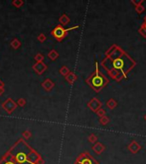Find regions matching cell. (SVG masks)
Listing matches in <instances>:
<instances>
[{
    "label": "cell",
    "mask_w": 146,
    "mask_h": 164,
    "mask_svg": "<svg viewBox=\"0 0 146 164\" xmlns=\"http://www.w3.org/2000/svg\"><path fill=\"white\" fill-rule=\"evenodd\" d=\"M86 84L92 88L94 91L100 92L110 82L109 79L98 69V62L95 63V71L91 73L86 80Z\"/></svg>",
    "instance_id": "cell-1"
},
{
    "label": "cell",
    "mask_w": 146,
    "mask_h": 164,
    "mask_svg": "<svg viewBox=\"0 0 146 164\" xmlns=\"http://www.w3.org/2000/svg\"><path fill=\"white\" fill-rule=\"evenodd\" d=\"M79 27H80V26L78 25V26H74L73 27H70L69 29H65L62 25H58V26H56L55 28L52 30L51 34H52V36L54 37L57 41H62L65 37L67 36V34H68V33L69 31L77 29Z\"/></svg>",
    "instance_id": "cell-2"
},
{
    "label": "cell",
    "mask_w": 146,
    "mask_h": 164,
    "mask_svg": "<svg viewBox=\"0 0 146 164\" xmlns=\"http://www.w3.org/2000/svg\"><path fill=\"white\" fill-rule=\"evenodd\" d=\"M73 164H99V162L97 161L88 151H85L78 156Z\"/></svg>",
    "instance_id": "cell-3"
},
{
    "label": "cell",
    "mask_w": 146,
    "mask_h": 164,
    "mask_svg": "<svg viewBox=\"0 0 146 164\" xmlns=\"http://www.w3.org/2000/svg\"><path fill=\"white\" fill-rule=\"evenodd\" d=\"M103 106V104L102 102L97 98V97H93L91 98V100L87 103V107L88 109H90L94 113H97L98 111V109H100Z\"/></svg>",
    "instance_id": "cell-4"
},
{
    "label": "cell",
    "mask_w": 146,
    "mask_h": 164,
    "mask_svg": "<svg viewBox=\"0 0 146 164\" xmlns=\"http://www.w3.org/2000/svg\"><path fill=\"white\" fill-rule=\"evenodd\" d=\"M127 149L132 154H137L142 149V146L140 145L136 140H132L127 145Z\"/></svg>",
    "instance_id": "cell-5"
},
{
    "label": "cell",
    "mask_w": 146,
    "mask_h": 164,
    "mask_svg": "<svg viewBox=\"0 0 146 164\" xmlns=\"http://www.w3.org/2000/svg\"><path fill=\"white\" fill-rule=\"evenodd\" d=\"M105 149H106L105 146L104 145V144L101 143V142H97L96 144H94V145L91 147V150L97 155H101L105 150Z\"/></svg>",
    "instance_id": "cell-6"
},
{
    "label": "cell",
    "mask_w": 146,
    "mask_h": 164,
    "mask_svg": "<svg viewBox=\"0 0 146 164\" xmlns=\"http://www.w3.org/2000/svg\"><path fill=\"white\" fill-rule=\"evenodd\" d=\"M65 79H66V80H67L69 84L72 85V84H73V83L77 80L78 76L73 73V72H70L67 76H65Z\"/></svg>",
    "instance_id": "cell-7"
},
{
    "label": "cell",
    "mask_w": 146,
    "mask_h": 164,
    "mask_svg": "<svg viewBox=\"0 0 146 164\" xmlns=\"http://www.w3.org/2000/svg\"><path fill=\"white\" fill-rule=\"evenodd\" d=\"M106 105H107V107H108L109 109H111V110H113V109H114L116 107H117L118 103H117L116 100H114V98H110V99H109V100L107 101Z\"/></svg>",
    "instance_id": "cell-8"
},
{
    "label": "cell",
    "mask_w": 146,
    "mask_h": 164,
    "mask_svg": "<svg viewBox=\"0 0 146 164\" xmlns=\"http://www.w3.org/2000/svg\"><path fill=\"white\" fill-rule=\"evenodd\" d=\"M54 83L51 80H46L45 81V83L43 84V86L45 88V90H47V91H51L53 87H54Z\"/></svg>",
    "instance_id": "cell-9"
},
{
    "label": "cell",
    "mask_w": 146,
    "mask_h": 164,
    "mask_svg": "<svg viewBox=\"0 0 146 164\" xmlns=\"http://www.w3.org/2000/svg\"><path fill=\"white\" fill-rule=\"evenodd\" d=\"M59 21L61 22L62 25H67V24L70 21V19H69V17L66 14H64V15H62V16L59 18Z\"/></svg>",
    "instance_id": "cell-10"
},
{
    "label": "cell",
    "mask_w": 146,
    "mask_h": 164,
    "mask_svg": "<svg viewBox=\"0 0 146 164\" xmlns=\"http://www.w3.org/2000/svg\"><path fill=\"white\" fill-rule=\"evenodd\" d=\"M110 121V117H108V116H103V117H101L100 119H99V122H100V124L102 125V126H106L107 124H109Z\"/></svg>",
    "instance_id": "cell-11"
},
{
    "label": "cell",
    "mask_w": 146,
    "mask_h": 164,
    "mask_svg": "<svg viewBox=\"0 0 146 164\" xmlns=\"http://www.w3.org/2000/svg\"><path fill=\"white\" fill-rule=\"evenodd\" d=\"M88 141H89L91 144H96V143L97 142V135L94 134V133L90 134L89 137H88Z\"/></svg>",
    "instance_id": "cell-12"
},
{
    "label": "cell",
    "mask_w": 146,
    "mask_h": 164,
    "mask_svg": "<svg viewBox=\"0 0 146 164\" xmlns=\"http://www.w3.org/2000/svg\"><path fill=\"white\" fill-rule=\"evenodd\" d=\"M145 10V6H143V4H139V5L135 7V11L139 15L142 14Z\"/></svg>",
    "instance_id": "cell-13"
},
{
    "label": "cell",
    "mask_w": 146,
    "mask_h": 164,
    "mask_svg": "<svg viewBox=\"0 0 146 164\" xmlns=\"http://www.w3.org/2000/svg\"><path fill=\"white\" fill-rule=\"evenodd\" d=\"M69 73H70V72H69V68L66 67V66L62 67V69H60V73H61L62 75H63V76H67Z\"/></svg>",
    "instance_id": "cell-14"
},
{
    "label": "cell",
    "mask_w": 146,
    "mask_h": 164,
    "mask_svg": "<svg viewBox=\"0 0 146 164\" xmlns=\"http://www.w3.org/2000/svg\"><path fill=\"white\" fill-rule=\"evenodd\" d=\"M48 56H49V57H50L51 60H56V59L58 57V56H59V55H58V53L55 50H52V51H51L49 53Z\"/></svg>",
    "instance_id": "cell-15"
},
{
    "label": "cell",
    "mask_w": 146,
    "mask_h": 164,
    "mask_svg": "<svg viewBox=\"0 0 146 164\" xmlns=\"http://www.w3.org/2000/svg\"><path fill=\"white\" fill-rule=\"evenodd\" d=\"M96 114H97V115L98 117H100V118H101V117H103V116H105V115H106V111H105V110H104V109H102V108H101L100 109H98V111H97Z\"/></svg>",
    "instance_id": "cell-16"
},
{
    "label": "cell",
    "mask_w": 146,
    "mask_h": 164,
    "mask_svg": "<svg viewBox=\"0 0 146 164\" xmlns=\"http://www.w3.org/2000/svg\"><path fill=\"white\" fill-rule=\"evenodd\" d=\"M138 33H139V34H141L144 38H146V30L144 28L143 26H140V27H139V29H138Z\"/></svg>",
    "instance_id": "cell-17"
},
{
    "label": "cell",
    "mask_w": 146,
    "mask_h": 164,
    "mask_svg": "<svg viewBox=\"0 0 146 164\" xmlns=\"http://www.w3.org/2000/svg\"><path fill=\"white\" fill-rule=\"evenodd\" d=\"M144 3V0H140V1H135V0H131V3L133 4L135 7L139 5V4H142Z\"/></svg>",
    "instance_id": "cell-18"
},
{
    "label": "cell",
    "mask_w": 146,
    "mask_h": 164,
    "mask_svg": "<svg viewBox=\"0 0 146 164\" xmlns=\"http://www.w3.org/2000/svg\"><path fill=\"white\" fill-rule=\"evenodd\" d=\"M38 39L41 41V42H44V40L45 39V35L44 34H41L40 36L38 37Z\"/></svg>",
    "instance_id": "cell-19"
},
{
    "label": "cell",
    "mask_w": 146,
    "mask_h": 164,
    "mask_svg": "<svg viewBox=\"0 0 146 164\" xmlns=\"http://www.w3.org/2000/svg\"><path fill=\"white\" fill-rule=\"evenodd\" d=\"M141 26H143L144 27V28L146 30V16L144 17V22L141 24Z\"/></svg>",
    "instance_id": "cell-20"
},
{
    "label": "cell",
    "mask_w": 146,
    "mask_h": 164,
    "mask_svg": "<svg viewBox=\"0 0 146 164\" xmlns=\"http://www.w3.org/2000/svg\"><path fill=\"white\" fill-rule=\"evenodd\" d=\"M144 119H145V121H146V114H145V116H144Z\"/></svg>",
    "instance_id": "cell-21"
}]
</instances>
